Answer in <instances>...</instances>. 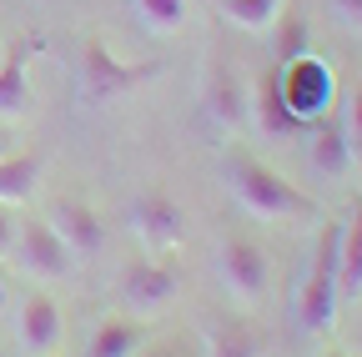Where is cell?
<instances>
[{
	"mask_svg": "<svg viewBox=\"0 0 362 357\" xmlns=\"http://www.w3.org/2000/svg\"><path fill=\"white\" fill-rule=\"evenodd\" d=\"M221 182L237 197V206L257 221H317V201L297 182H287L282 171H272L262 156H252L247 146L221 151Z\"/></svg>",
	"mask_w": 362,
	"mask_h": 357,
	"instance_id": "obj_1",
	"label": "cell"
},
{
	"mask_svg": "<svg viewBox=\"0 0 362 357\" xmlns=\"http://www.w3.org/2000/svg\"><path fill=\"white\" fill-rule=\"evenodd\" d=\"M337 257H342V221H327L317 232V252H312V267L302 272V287H297V302H292V317L307 337L327 332L337 322V307H342V292H337Z\"/></svg>",
	"mask_w": 362,
	"mask_h": 357,
	"instance_id": "obj_2",
	"label": "cell"
},
{
	"mask_svg": "<svg viewBox=\"0 0 362 357\" xmlns=\"http://www.w3.org/2000/svg\"><path fill=\"white\" fill-rule=\"evenodd\" d=\"M156 76H161L156 61H121V56H111L101 35H86V46H81V101L86 106H111Z\"/></svg>",
	"mask_w": 362,
	"mask_h": 357,
	"instance_id": "obj_3",
	"label": "cell"
},
{
	"mask_svg": "<svg viewBox=\"0 0 362 357\" xmlns=\"http://www.w3.org/2000/svg\"><path fill=\"white\" fill-rule=\"evenodd\" d=\"M277 96H282V106L312 131L317 121L337 106V76H332V66L317 56V51H302V56L282 61V71H277Z\"/></svg>",
	"mask_w": 362,
	"mask_h": 357,
	"instance_id": "obj_4",
	"label": "cell"
},
{
	"mask_svg": "<svg viewBox=\"0 0 362 357\" xmlns=\"http://www.w3.org/2000/svg\"><path fill=\"white\" fill-rule=\"evenodd\" d=\"M11 257H16L21 272L35 277V282H66L76 272V262H81L45 216H25L21 227H16V252Z\"/></svg>",
	"mask_w": 362,
	"mask_h": 357,
	"instance_id": "obj_5",
	"label": "cell"
},
{
	"mask_svg": "<svg viewBox=\"0 0 362 357\" xmlns=\"http://www.w3.org/2000/svg\"><path fill=\"white\" fill-rule=\"evenodd\" d=\"M216 277H221V287L232 292L242 307H257V302L272 292V262H267V252H262L257 242L226 237V242L216 247Z\"/></svg>",
	"mask_w": 362,
	"mask_h": 357,
	"instance_id": "obj_6",
	"label": "cell"
},
{
	"mask_svg": "<svg viewBox=\"0 0 362 357\" xmlns=\"http://www.w3.org/2000/svg\"><path fill=\"white\" fill-rule=\"evenodd\" d=\"M202 101H206V116L221 131L247 126V71L237 66L232 51H211L206 76H202Z\"/></svg>",
	"mask_w": 362,
	"mask_h": 357,
	"instance_id": "obj_7",
	"label": "cell"
},
{
	"mask_svg": "<svg viewBox=\"0 0 362 357\" xmlns=\"http://www.w3.org/2000/svg\"><path fill=\"white\" fill-rule=\"evenodd\" d=\"M181 297V277L171 272L166 262H126L121 272V307L126 317H161V312H171V302Z\"/></svg>",
	"mask_w": 362,
	"mask_h": 357,
	"instance_id": "obj_8",
	"label": "cell"
},
{
	"mask_svg": "<svg viewBox=\"0 0 362 357\" xmlns=\"http://www.w3.org/2000/svg\"><path fill=\"white\" fill-rule=\"evenodd\" d=\"M131 232L146 242V252H176L187 242V211H181V201L171 192L151 187L131 201Z\"/></svg>",
	"mask_w": 362,
	"mask_h": 357,
	"instance_id": "obj_9",
	"label": "cell"
},
{
	"mask_svg": "<svg viewBox=\"0 0 362 357\" xmlns=\"http://www.w3.org/2000/svg\"><path fill=\"white\" fill-rule=\"evenodd\" d=\"M247 121L262 131L267 141H292V136H307V126L282 106L277 96V71H262V76H247Z\"/></svg>",
	"mask_w": 362,
	"mask_h": 357,
	"instance_id": "obj_10",
	"label": "cell"
},
{
	"mask_svg": "<svg viewBox=\"0 0 362 357\" xmlns=\"http://www.w3.org/2000/svg\"><path fill=\"white\" fill-rule=\"evenodd\" d=\"M61 337H66V317H61V307L56 297H45V292H30L16 312V342L25 357H51L61 352Z\"/></svg>",
	"mask_w": 362,
	"mask_h": 357,
	"instance_id": "obj_11",
	"label": "cell"
},
{
	"mask_svg": "<svg viewBox=\"0 0 362 357\" xmlns=\"http://www.w3.org/2000/svg\"><path fill=\"white\" fill-rule=\"evenodd\" d=\"M51 227L61 232V242L76 252V257H96V252H106V216L90 206V201H81V197H56V206H51Z\"/></svg>",
	"mask_w": 362,
	"mask_h": 357,
	"instance_id": "obj_12",
	"label": "cell"
},
{
	"mask_svg": "<svg viewBox=\"0 0 362 357\" xmlns=\"http://www.w3.org/2000/svg\"><path fill=\"white\" fill-rule=\"evenodd\" d=\"M307 161H312V171L317 176H347V166H352V146H347V121H342V101L317 121L312 131H307Z\"/></svg>",
	"mask_w": 362,
	"mask_h": 357,
	"instance_id": "obj_13",
	"label": "cell"
},
{
	"mask_svg": "<svg viewBox=\"0 0 362 357\" xmlns=\"http://www.w3.org/2000/svg\"><path fill=\"white\" fill-rule=\"evenodd\" d=\"M35 111V86L25 66V46L0 51V121H25Z\"/></svg>",
	"mask_w": 362,
	"mask_h": 357,
	"instance_id": "obj_14",
	"label": "cell"
},
{
	"mask_svg": "<svg viewBox=\"0 0 362 357\" xmlns=\"http://www.w3.org/2000/svg\"><path fill=\"white\" fill-rule=\"evenodd\" d=\"M146 342H151V332H146L141 317H106V322H96V332H90L86 357H141Z\"/></svg>",
	"mask_w": 362,
	"mask_h": 357,
	"instance_id": "obj_15",
	"label": "cell"
},
{
	"mask_svg": "<svg viewBox=\"0 0 362 357\" xmlns=\"http://www.w3.org/2000/svg\"><path fill=\"white\" fill-rule=\"evenodd\" d=\"M202 347H206V357H267L262 337H257L247 322H237V317H216V322H206Z\"/></svg>",
	"mask_w": 362,
	"mask_h": 357,
	"instance_id": "obj_16",
	"label": "cell"
},
{
	"mask_svg": "<svg viewBox=\"0 0 362 357\" xmlns=\"http://www.w3.org/2000/svg\"><path fill=\"white\" fill-rule=\"evenodd\" d=\"M40 187V156L35 151H6L0 156V206L30 201Z\"/></svg>",
	"mask_w": 362,
	"mask_h": 357,
	"instance_id": "obj_17",
	"label": "cell"
},
{
	"mask_svg": "<svg viewBox=\"0 0 362 357\" xmlns=\"http://www.w3.org/2000/svg\"><path fill=\"white\" fill-rule=\"evenodd\" d=\"M337 292L362 297V201L342 221V257H337Z\"/></svg>",
	"mask_w": 362,
	"mask_h": 357,
	"instance_id": "obj_18",
	"label": "cell"
},
{
	"mask_svg": "<svg viewBox=\"0 0 362 357\" xmlns=\"http://www.w3.org/2000/svg\"><path fill=\"white\" fill-rule=\"evenodd\" d=\"M282 6L287 0H216V11L247 35H272V25L282 21Z\"/></svg>",
	"mask_w": 362,
	"mask_h": 357,
	"instance_id": "obj_19",
	"label": "cell"
},
{
	"mask_svg": "<svg viewBox=\"0 0 362 357\" xmlns=\"http://www.w3.org/2000/svg\"><path fill=\"white\" fill-rule=\"evenodd\" d=\"M187 11H192V0H136V16H141L146 30H156V35H176L187 25Z\"/></svg>",
	"mask_w": 362,
	"mask_h": 357,
	"instance_id": "obj_20",
	"label": "cell"
},
{
	"mask_svg": "<svg viewBox=\"0 0 362 357\" xmlns=\"http://www.w3.org/2000/svg\"><path fill=\"white\" fill-rule=\"evenodd\" d=\"M272 30H277V61H292V56L312 51V35H307L302 21H277Z\"/></svg>",
	"mask_w": 362,
	"mask_h": 357,
	"instance_id": "obj_21",
	"label": "cell"
},
{
	"mask_svg": "<svg viewBox=\"0 0 362 357\" xmlns=\"http://www.w3.org/2000/svg\"><path fill=\"white\" fill-rule=\"evenodd\" d=\"M342 121H347V146H352V166H362V86H352L342 101Z\"/></svg>",
	"mask_w": 362,
	"mask_h": 357,
	"instance_id": "obj_22",
	"label": "cell"
},
{
	"mask_svg": "<svg viewBox=\"0 0 362 357\" xmlns=\"http://www.w3.org/2000/svg\"><path fill=\"white\" fill-rule=\"evenodd\" d=\"M327 16H332L342 30L362 35V0H327Z\"/></svg>",
	"mask_w": 362,
	"mask_h": 357,
	"instance_id": "obj_23",
	"label": "cell"
},
{
	"mask_svg": "<svg viewBox=\"0 0 362 357\" xmlns=\"http://www.w3.org/2000/svg\"><path fill=\"white\" fill-rule=\"evenodd\" d=\"M16 227H21V221L11 216V206H0V262L16 252Z\"/></svg>",
	"mask_w": 362,
	"mask_h": 357,
	"instance_id": "obj_24",
	"label": "cell"
},
{
	"mask_svg": "<svg viewBox=\"0 0 362 357\" xmlns=\"http://www.w3.org/2000/svg\"><path fill=\"white\" fill-rule=\"evenodd\" d=\"M11 307V287H6V277H0V312Z\"/></svg>",
	"mask_w": 362,
	"mask_h": 357,
	"instance_id": "obj_25",
	"label": "cell"
},
{
	"mask_svg": "<svg viewBox=\"0 0 362 357\" xmlns=\"http://www.w3.org/2000/svg\"><path fill=\"white\" fill-rule=\"evenodd\" d=\"M6 151H11V131H6V126H0V156H6Z\"/></svg>",
	"mask_w": 362,
	"mask_h": 357,
	"instance_id": "obj_26",
	"label": "cell"
},
{
	"mask_svg": "<svg viewBox=\"0 0 362 357\" xmlns=\"http://www.w3.org/2000/svg\"><path fill=\"white\" fill-rule=\"evenodd\" d=\"M327 357H347V352H327Z\"/></svg>",
	"mask_w": 362,
	"mask_h": 357,
	"instance_id": "obj_27",
	"label": "cell"
},
{
	"mask_svg": "<svg viewBox=\"0 0 362 357\" xmlns=\"http://www.w3.org/2000/svg\"><path fill=\"white\" fill-rule=\"evenodd\" d=\"M51 357H61V352H51Z\"/></svg>",
	"mask_w": 362,
	"mask_h": 357,
	"instance_id": "obj_28",
	"label": "cell"
},
{
	"mask_svg": "<svg viewBox=\"0 0 362 357\" xmlns=\"http://www.w3.org/2000/svg\"><path fill=\"white\" fill-rule=\"evenodd\" d=\"M0 357H6V352H0Z\"/></svg>",
	"mask_w": 362,
	"mask_h": 357,
	"instance_id": "obj_29",
	"label": "cell"
},
{
	"mask_svg": "<svg viewBox=\"0 0 362 357\" xmlns=\"http://www.w3.org/2000/svg\"><path fill=\"white\" fill-rule=\"evenodd\" d=\"M141 357H146V352H141Z\"/></svg>",
	"mask_w": 362,
	"mask_h": 357,
	"instance_id": "obj_30",
	"label": "cell"
}]
</instances>
